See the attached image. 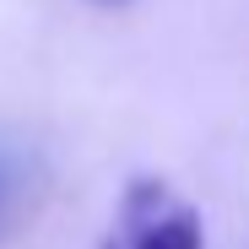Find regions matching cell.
I'll list each match as a JSON object with an SVG mask.
<instances>
[{
	"mask_svg": "<svg viewBox=\"0 0 249 249\" xmlns=\"http://www.w3.org/2000/svg\"><path fill=\"white\" fill-rule=\"evenodd\" d=\"M103 249H206L200 212L162 179H130Z\"/></svg>",
	"mask_w": 249,
	"mask_h": 249,
	"instance_id": "6da1fadb",
	"label": "cell"
},
{
	"mask_svg": "<svg viewBox=\"0 0 249 249\" xmlns=\"http://www.w3.org/2000/svg\"><path fill=\"white\" fill-rule=\"evenodd\" d=\"M6 206H11V174L0 168V217H6Z\"/></svg>",
	"mask_w": 249,
	"mask_h": 249,
	"instance_id": "7a4b0ae2",
	"label": "cell"
},
{
	"mask_svg": "<svg viewBox=\"0 0 249 249\" xmlns=\"http://www.w3.org/2000/svg\"><path fill=\"white\" fill-rule=\"evenodd\" d=\"M92 6H130V0H92Z\"/></svg>",
	"mask_w": 249,
	"mask_h": 249,
	"instance_id": "3957f363",
	"label": "cell"
}]
</instances>
